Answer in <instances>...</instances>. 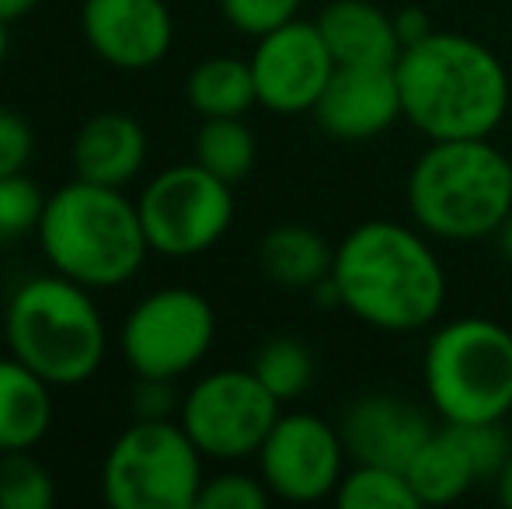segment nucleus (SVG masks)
<instances>
[{
    "mask_svg": "<svg viewBox=\"0 0 512 509\" xmlns=\"http://www.w3.org/2000/svg\"><path fill=\"white\" fill-rule=\"evenodd\" d=\"M269 499L272 492L262 478L244 475V471H223L203 482L196 509H265Z\"/></svg>",
    "mask_w": 512,
    "mask_h": 509,
    "instance_id": "bb28decb",
    "label": "nucleus"
},
{
    "mask_svg": "<svg viewBox=\"0 0 512 509\" xmlns=\"http://www.w3.org/2000/svg\"><path fill=\"white\" fill-rule=\"evenodd\" d=\"M53 503V475L28 450L0 454V509H49Z\"/></svg>",
    "mask_w": 512,
    "mask_h": 509,
    "instance_id": "393cba45",
    "label": "nucleus"
},
{
    "mask_svg": "<svg viewBox=\"0 0 512 509\" xmlns=\"http://www.w3.org/2000/svg\"><path fill=\"white\" fill-rule=\"evenodd\" d=\"M495 496H499V503L512 509V454H509V461L502 464V471L495 475Z\"/></svg>",
    "mask_w": 512,
    "mask_h": 509,
    "instance_id": "473e14b6",
    "label": "nucleus"
},
{
    "mask_svg": "<svg viewBox=\"0 0 512 509\" xmlns=\"http://www.w3.org/2000/svg\"><path fill=\"white\" fill-rule=\"evenodd\" d=\"M39 4H42V0H0V18L11 25V21L28 18V14H32Z\"/></svg>",
    "mask_w": 512,
    "mask_h": 509,
    "instance_id": "2f4dec72",
    "label": "nucleus"
},
{
    "mask_svg": "<svg viewBox=\"0 0 512 509\" xmlns=\"http://www.w3.org/2000/svg\"><path fill=\"white\" fill-rule=\"evenodd\" d=\"M415 227L439 241L495 238L512 210V161L492 140H429L408 175Z\"/></svg>",
    "mask_w": 512,
    "mask_h": 509,
    "instance_id": "20e7f679",
    "label": "nucleus"
},
{
    "mask_svg": "<svg viewBox=\"0 0 512 509\" xmlns=\"http://www.w3.org/2000/svg\"><path fill=\"white\" fill-rule=\"evenodd\" d=\"M314 119L335 140H373L401 119V91L394 67L338 63L314 105Z\"/></svg>",
    "mask_w": 512,
    "mask_h": 509,
    "instance_id": "2eb2a0df",
    "label": "nucleus"
},
{
    "mask_svg": "<svg viewBox=\"0 0 512 509\" xmlns=\"http://www.w3.org/2000/svg\"><path fill=\"white\" fill-rule=\"evenodd\" d=\"M506 422H509V426H512V412H509V419H506Z\"/></svg>",
    "mask_w": 512,
    "mask_h": 509,
    "instance_id": "e433bc0d",
    "label": "nucleus"
},
{
    "mask_svg": "<svg viewBox=\"0 0 512 509\" xmlns=\"http://www.w3.org/2000/svg\"><path fill=\"white\" fill-rule=\"evenodd\" d=\"M255 377L276 394L279 401H297L300 394L310 391L314 384V356L300 339H290V335H276L269 339L262 349H258L255 363H251Z\"/></svg>",
    "mask_w": 512,
    "mask_h": 509,
    "instance_id": "b1692460",
    "label": "nucleus"
},
{
    "mask_svg": "<svg viewBox=\"0 0 512 509\" xmlns=\"http://www.w3.org/2000/svg\"><path fill=\"white\" fill-rule=\"evenodd\" d=\"M4 342L11 356L53 387L88 384L108 353L105 318L91 290L60 272L14 290L4 311Z\"/></svg>",
    "mask_w": 512,
    "mask_h": 509,
    "instance_id": "39448f33",
    "label": "nucleus"
},
{
    "mask_svg": "<svg viewBox=\"0 0 512 509\" xmlns=\"http://www.w3.org/2000/svg\"><path fill=\"white\" fill-rule=\"evenodd\" d=\"M429 234L398 220H366L335 248L338 304L377 332H422L443 314L446 272Z\"/></svg>",
    "mask_w": 512,
    "mask_h": 509,
    "instance_id": "f257e3e1",
    "label": "nucleus"
},
{
    "mask_svg": "<svg viewBox=\"0 0 512 509\" xmlns=\"http://www.w3.org/2000/svg\"><path fill=\"white\" fill-rule=\"evenodd\" d=\"M345 443L314 412H283L258 450V471L269 492L286 503H321L345 475Z\"/></svg>",
    "mask_w": 512,
    "mask_h": 509,
    "instance_id": "9b49d317",
    "label": "nucleus"
},
{
    "mask_svg": "<svg viewBox=\"0 0 512 509\" xmlns=\"http://www.w3.org/2000/svg\"><path fill=\"white\" fill-rule=\"evenodd\" d=\"M394 25H398V35L405 46H411V42L425 39V35L432 32L429 28V18H425L422 11H415V7H408V11H401L398 18H394Z\"/></svg>",
    "mask_w": 512,
    "mask_h": 509,
    "instance_id": "7c9ffc66",
    "label": "nucleus"
},
{
    "mask_svg": "<svg viewBox=\"0 0 512 509\" xmlns=\"http://www.w3.org/2000/svg\"><path fill=\"white\" fill-rule=\"evenodd\" d=\"M81 32L115 70H150L171 53L175 21L164 0H84Z\"/></svg>",
    "mask_w": 512,
    "mask_h": 509,
    "instance_id": "ddd939ff",
    "label": "nucleus"
},
{
    "mask_svg": "<svg viewBox=\"0 0 512 509\" xmlns=\"http://www.w3.org/2000/svg\"><path fill=\"white\" fill-rule=\"evenodd\" d=\"M175 405V381L136 377V387L129 394V408L136 412V419H171Z\"/></svg>",
    "mask_w": 512,
    "mask_h": 509,
    "instance_id": "c756f323",
    "label": "nucleus"
},
{
    "mask_svg": "<svg viewBox=\"0 0 512 509\" xmlns=\"http://www.w3.org/2000/svg\"><path fill=\"white\" fill-rule=\"evenodd\" d=\"M203 482V454L171 419H136L102 464V496L112 509H196Z\"/></svg>",
    "mask_w": 512,
    "mask_h": 509,
    "instance_id": "0eeeda50",
    "label": "nucleus"
},
{
    "mask_svg": "<svg viewBox=\"0 0 512 509\" xmlns=\"http://www.w3.org/2000/svg\"><path fill=\"white\" fill-rule=\"evenodd\" d=\"M53 426V384L18 356L0 360V454L32 450Z\"/></svg>",
    "mask_w": 512,
    "mask_h": 509,
    "instance_id": "6ab92c4d",
    "label": "nucleus"
},
{
    "mask_svg": "<svg viewBox=\"0 0 512 509\" xmlns=\"http://www.w3.org/2000/svg\"><path fill=\"white\" fill-rule=\"evenodd\" d=\"M432 429L436 426L422 405L391 391H373L356 398L338 422L345 454L352 461L398 471L408 468V461L429 440Z\"/></svg>",
    "mask_w": 512,
    "mask_h": 509,
    "instance_id": "4468645a",
    "label": "nucleus"
},
{
    "mask_svg": "<svg viewBox=\"0 0 512 509\" xmlns=\"http://www.w3.org/2000/svg\"><path fill=\"white\" fill-rule=\"evenodd\" d=\"M46 199L49 196H42V189L25 171L21 175H0V248L39 234Z\"/></svg>",
    "mask_w": 512,
    "mask_h": 509,
    "instance_id": "a878e982",
    "label": "nucleus"
},
{
    "mask_svg": "<svg viewBox=\"0 0 512 509\" xmlns=\"http://www.w3.org/2000/svg\"><path fill=\"white\" fill-rule=\"evenodd\" d=\"M196 164H203L209 175L223 178L227 185H237L251 175L258 161V140L244 116L206 119L196 133Z\"/></svg>",
    "mask_w": 512,
    "mask_h": 509,
    "instance_id": "4be33fe9",
    "label": "nucleus"
},
{
    "mask_svg": "<svg viewBox=\"0 0 512 509\" xmlns=\"http://www.w3.org/2000/svg\"><path fill=\"white\" fill-rule=\"evenodd\" d=\"M7 49H11V35H7V21L0 18V63L7 60Z\"/></svg>",
    "mask_w": 512,
    "mask_h": 509,
    "instance_id": "f704fd0d",
    "label": "nucleus"
},
{
    "mask_svg": "<svg viewBox=\"0 0 512 509\" xmlns=\"http://www.w3.org/2000/svg\"><path fill=\"white\" fill-rule=\"evenodd\" d=\"M317 28L338 63H370V67H394L405 49L394 18L370 0H331L317 14Z\"/></svg>",
    "mask_w": 512,
    "mask_h": 509,
    "instance_id": "f3484780",
    "label": "nucleus"
},
{
    "mask_svg": "<svg viewBox=\"0 0 512 509\" xmlns=\"http://www.w3.org/2000/svg\"><path fill=\"white\" fill-rule=\"evenodd\" d=\"M0 339H4V325H0Z\"/></svg>",
    "mask_w": 512,
    "mask_h": 509,
    "instance_id": "c9c22d12",
    "label": "nucleus"
},
{
    "mask_svg": "<svg viewBox=\"0 0 512 509\" xmlns=\"http://www.w3.org/2000/svg\"><path fill=\"white\" fill-rule=\"evenodd\" d=\"M258 265L283 290H317L331 276L335 248L307 224H279L258 245Z\"/></svg>",
    "mask_w": 512,
    "mask_h": 509,
    "instance_id": "aec40b11",
    "label": "nucleus"
},
{
    "mask_svg": "<svg viewBox=\"0 0 512 509\" xmlns=\"http://www.w3.org/2000/svg\"><path fill=\"white\" fill-rule=\"evenodd\" d=\"M279 415L283 401L258 381L255 370H213L189 387L178 422L203 457L244 461L258 457Z\"/></svg>",
    "mask_w": 512,
    "mask_h": 509,
    "instance_id": "9d476101",
    "label": "nucleus"
},
{
    "mask_svg": "<svg viewBox=\"0 0 512 509\" xmlns=\"http://www.w3.org/2000/svg\"><path fill=\"white\" fill-rule=\"evenodd\" d=\"M185 98H189V105L203 119L244 116L251 105H258L251 60L209 56V60L196 63L189 81H185Z\"/></svg>",
    "mask_w": 512,
    "mask_h": 509,
    "instance_id": "412c9836",
    "label": "nucleus"
},
{
    "mask_svg": "<svg viewBox=\"0 0 512 509\" xmlns=\"http://www.w3.org/2000/svg\"><path fill=\"white\" fill-rule=\"evenodd\" d=\"M401 119L429 140H485L509 112V74L478 39L429 32L401 49Z\"/></svg>",
    "mask_w": 512,
    "mask_h": 509,
    "instance_id": "f03ea898",
    "label": "nucleus"
},
{
    "mask_svg": "<svg viewBox=\"0 0 512 509\" xmlns=\"http://www.w3.org/2000/svg\"><path fill=\"white\" fill-rule=\"evenodd\" d=\"M422 384L443 422H502L512 412V332L492 318H453L422 356Z\"/></svg>",
    "mask_w": 512,
    "mask_h": 509,
    "instance_id": "423d86ee",
    "label": "nucleus"
},
{
    "mask_svg": "<svg viewBox=\"0 0 512 509\" xmlns=\"http://www.w3.org/2000/svg\"><path fill=\"white\" fill-rule=\"evenodd\" d=\"M234 185L209 175L203 164H175L143 185L136 210L150 252L196 258L209 252L234 220Z\"/></svg>",
    "mask_w": 512,
    "mask_h": 509,
    "instance_id": "6e6552de",
    "label": "nucleus"
},
{
    "mask_svg": "<svg viewBox=\"0 0 512 509\" xmlns=\"http://www.w3.org/2000/svg\"><path fill=\"white\" fill-rule=\"evenodd\" d=\"M495 241H499V252L506 255V262L512 265V210H509V217L502 220L499 231H495Z\"/></svg>",
    "mask_w": 512,
    "mask_h": 509,
    "instance_id": "72a5a7b5",
    "label": "nucleus"
},
{
    "mask_svg": "<svg viewBox=\"0 0 512 509\" xmlns=\"http://www.w3.org/2000/svg\"><path fill=\"white\" fill-rule=\"evenodd\" d=\"M509 161H512V154H509Z\"/></svg>",
    "mask_w": 512,
    "mask_h": 509,
    "instance_id": "4c0bfd02",
    "label": "nucleus"
},
{
    "mask_svg": "<svg viewBox=\"0 0 512 509\" xmlns=\"http://www.w3.org/2000/svg\"><path fill=\"white\" fill-rule=\"evenodd\" d=\"M405 475L422 506H450L481 482L464 433L453 422L432 429V436L408 461Z\"/></svg>",
    "mask_w": 512,
    "mask_h": 509,
    "instance_id": "a211bd4d",
    "label": "nucleus"
},
{
    "mask_svg": "<svg viewBox=\"0 0 512 509\" xmlns=\"http://www.w3.org/2000/svg\"><path fill=\"white\" fill-rule=\"evenodd\" d=\"M35 238L53 272L88 290L129 283L150 252L136 203H129L122 189L84 178L60 185L46 199Z\"/></svg>",
    "mask_w": 512,
    "mask_h": 509,
    "instance_id": "7ed1b4c3",
    "label": "nucleus"
},
{
    "mask_svg": "<svg viewBox=\"0 0 512 509\" xmlns=\"http://www.w3.org/2000/svg\"><path fill=\"white\" fill-rule=\"evenodd\" d=\"M216 339V314L189 286L154 290L126 314L119 332L122 360L136 377L178 381L206 360Z\"/></svg>",
    "mask_w": 512,
    "mask_h": 509,
    "instance_id": "1a4fd4ad",
    "label": "nucleus"
},
{
    "mask_svg": "<svg viewBox=\"0 0 512 509\" xmlns=\"http://www.w3.org/2000/svg\"><path fill=\"white\" fill-rule=\"evenodd\" d=\"M35 154V133L14 109H0V175H21Z\"/></svg>",
    "mask_w": 512,
    "mask_h": 509,
    "instance_id": "c85d7f7f",
    "label": "nucleus"
},
{
    "mask_svg": "<svg viewBox=\"0 0 512 509\" xmlns=\"http://www.w3.org/2000/svg\"><path fill=\"white\" fill-rule=\"evenodd\" d=\"M304 0H220V11L241 35L262 39L297 18Z\"/></svg>",
    "mask_w": 512,
    "mask_h": 509,
    "instance_id": "cd10ccee",
    "label": "nucleus"
},
{
    "mask_svg": "<svg viewBox=\"0 0 512 509\" xmlns=\"http://www.w3.org/2000/svg\"><path fill=\"white\" fill-rule=\"evenodd\" d=\"M74 178L122 189L147 164V133L129 112H98L70 143Z\"/></svg>",
    "mask_w": 512,
    "mask_h": 509,
    "instance_id": "dca6fc26",
    "label": "nucleus"
},
{
    "mask_svg": "<svg viewBox=\"0 0 512 509\" xmlns=\"http://www.w3.org/2000/svg\"><path fill=\"white\" fill-rule=\"evenodd\" d=\"M335 503L342 509H418L415 489L408 475L398 468L380 464H356L349 475H342L335 489Z\"/></svg>",
    "mask_w": 512,
    "mask_h": 509,
    "instance_id": "5701e85b",
    "label": "nucleus"
},
{
    "mask_svg": "<svg viewBox=\"0 0 512 509\" xmlns=\"http://www.w3.org/2000/svg\"><path fill=\"white\" fill-rule=\"evenodd\" d=\"M331 70L335 60L324 46L317 21L293 18L290 25L262 35L251 53L258 105L279 116L314 112Z\"/></svg>",
    "mask_w": 512,
    "mask_h": 509,
    "instance_id": "f8f14e48",
    "label": "nucleus"
}]
</instances>
